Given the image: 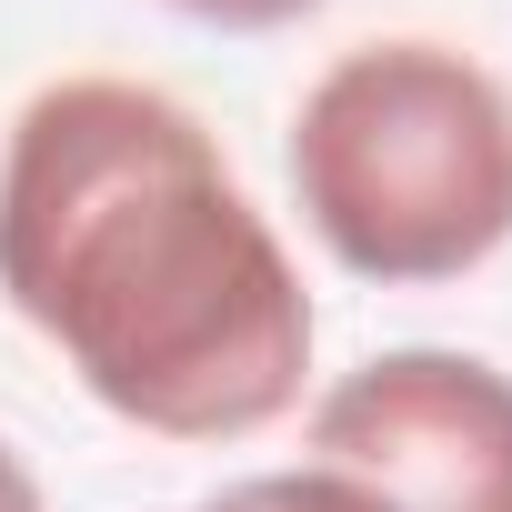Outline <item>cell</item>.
<instances>
[{"label": "cell", "mask_w": 512, "mask_h": 512, "mask_svg": "<svg viewBox=\"0 0 512 512\" xmlns=\"http://www.w3.org/2000/svg\"><path fill=\"white\" fill-rule=\"evenodd\" d=\"M312 241L362 282H462L512 241V91L452 41H362L292 111Z\"/></svg>", "instance_id": "obj_2"}, {"label": "cell", "mask_w": 512, "mask_h": 512, "mask_svg": "<svg viewBox=\"0 0 512 512\" xmlns=\"http://www.w3.org/2000/svg\"><path fill=\"white\" fill-rule=\"evenodd\" d=\"M0 302L161 442L272 432L312 372V292L191 101L71 71L0 151Z\"/></svg>", "instance_id": "obj_1"}, {"label": "cell", "mask_w": 512, "mask_h": 512, "mask_svg": "<svg viewBox=\"0 0 512 512\" xmlns=\"http://www.w3.org/2000/svg\"><path fill=\"white\" fill-rule=\"evenodd\" d=\"M312 462L362 472L392 512H512V372L482 352H372L312 402Z\"/></svg>", "instance_id": "obj_3"}, {"label": "cell", "mask_w": 512, "mask_h": 512, "mask_svg": "<svg viewBox=\"0 0 512 512\" xmlns=\"http://www.w3.org/2000/svg\"><path fill=\"white\" fill-rule=\"evenodd\" d=\"M191 512H211V502H191Z\"/></svg>", "instance_id": "obj_7"}, {"label": "cell", "mask_w": 512, "mask_h": 512, "mask_svg": "<svg viewBox=\"0 0 512 512\" xmlns=\"http://www.w3.org/2000/svg\"><path fill=\"white\" fill-rule=\"evenodd\" d=\"M211 512H392V502L342 462H302V472H251V482L211 492Z\"/></svg>", "instance_id": "obj_4"}, {"label": "cell", "mask_w": 512, "mask_h": 512, "mask_svg": "<svg viewBox=\"0 0 512 512\" xmlns=\"http://www.w3.org/2000/svg\"><path fill=\"white\" fill-rule=\"evenodd\" d=\"M171 11L201 21V31H282V21L322 11V0H171Z\"/></svg>", "instance_id": "obj_5"}, {"label": "cell", "mask_w": 512, "mask_h": 512, "mask_svg": "<svg viewBox=\"0 0 512 512\" xmlns=\"http://www.w3.org/2000/svg\"><path fill=\"white\" fill-rule=\"evenodd\" d=\"M0 512H41V482H31V462L0 442Z\"/></svg>", "instance_id": "obj_6"}]
</instances>
